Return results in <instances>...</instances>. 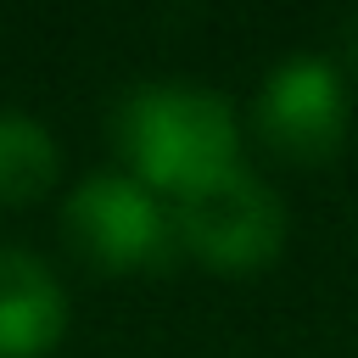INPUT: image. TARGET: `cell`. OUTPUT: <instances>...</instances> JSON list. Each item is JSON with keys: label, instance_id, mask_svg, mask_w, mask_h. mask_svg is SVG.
<instances>
[{"label": "cell", "instance_id": "2", "mask_svg": "<svg viewBox=\"0 0 358 358\" xmlns=\"http://www.w3.org/2000/svg\"><path fill=\"white\" fill-rule=\"evenodd\" d=\"M62 235L95 274H162L179 257L173 207L151 196L134 173H84L62 201Z\"/></svg>", "mask_w": 358, "mask_h": 358}, {"label": "cell", "instance_id": "3", "mask_svg": "<svg viewBox=\"0 0 358 358\" xmlns=\"http://www.w3.org/2000/svg\"><path fill=\"white\" fill-rule=\"evenodd\" d=\"M173 235L179 252L196 257L213 274L246 280L263 274L285 246V201L274 185H263L246 162L224 173L218 185L173 201Z\"/></svg>", "mask_w": 358, "mask_h": 358}, {"label": "cell", "instance_id": "5", "mask_svg": "<svg viewBox=\"0 0 358 358\" xmlns=\"http://www.w3.org/2000/svg\"><path fill=\"white\" fill-rule=\"evenodd\" d=\"M67 330V291L28 246H0V358H45Z\"/></svg>", "mask_w": 358, "mask_h": 358}, {"label": "cell", "instance_id": "4", "mask_svg": "<svg viewBox=\"0 0 358 358\" xmlns=\"http://www.w3.org/2000/svg\"><path fill=\"white\" fill-rule=\"evenodd\" d=\"M347 117H352L347 78L330 56H285L257 84V101H252V123L263 145L291 162H324L341 145Z\"/></svg>", "mask_w": 358, "mask_h": 358}, {"label": "cell", "instance_id": "6", "mask_svg": "<svg viewBox=\"0 0 358 358\" xmlns=\"http://www.w3.org/2000/svg\"><path fill=\"white\" fill-rule=\"evenodd\" d=\"M62 173V151L50 129L28 112H0V207L39 201Z\"/></svg>", "mask_w": 358, "mask_h": 358}, {"label": "cell", "instance_id": "1", "mask_svg": "<svg viewBox=\"0 0 358 358\" xmlns=\"http://www.w3.org/2000/svg\"><path fill=\"white\" fill-rule=\"evenodd\" d=\"M112 140L123 173H134L168 207L241 168V123L229 101L190 78L134 84L112 112Z\"/></svg>", "mask_w": 358, "mask_h": 358}]
</instances>
